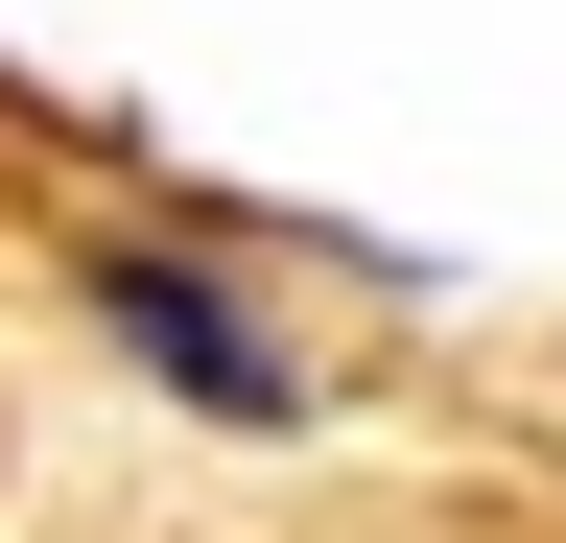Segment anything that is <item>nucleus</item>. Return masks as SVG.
Segmentation results:
<instances>
[{"label":"nucleus","mask_w":566,"mask_h":543,"mask_svg":"<svg viewBox=\"0 0 566 543\" xmlns=\"http://www.w3.org/2000/svg\"><path fill=\"white\" fill-rule=\"evenodd\" d=\"M95 331H118L166 401H212V426H307V355H283V331H237L189 260H95Z\"/></svg>","instance_id":"1"}]
</instances>
